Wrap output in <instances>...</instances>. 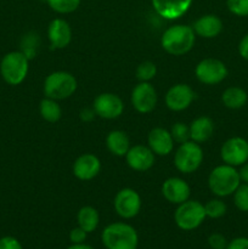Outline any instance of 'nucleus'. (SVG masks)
<instances>
[{"label":"nucleus","instance_id":"30","mask_svg":"<svg viewBox=\"0 0 248 249\" xmlns=\"http://www.w3.org/2000/svg\"><path fill=\"white\" fill-rule=\"evenodd\" d=\"M169 131L170 134H172V138L173 140H174V142L184 143L190 140V128L189 125H186L185 123L177 122L175 124H173V126L170 128Z\"/></svg>","mask_w":248,"mask_h":249},{"label":"nucleus","instance_id":"29","mask_svg":"<svg viewBox=\"0 0 248 249\" xmlns=\"http://www.w3.org/2000/svg\"><path fill=\"white\" fill-rule=\"evenodd\" d=\"M233 204L240 212H248V184L241 182L233 192Z\"/></svg>","mask_w":248,"mask_h":249},{"label":"nucleus","instance_id":"6","mask_svg":"<svg viewBox=\"0 0 248 249\" xmlns=\"http://www.w3.org/2000/svg\"><path fill=\"white\" fill-rule=\"evenodd\" d=\"M204 206L195 199H187L182 203L177 204L175 209L174 221L177 228L182 231H192L203 224L206 220Z\"/></svg>","mask_w":248,"mask_h":249},{"label":"nucleus","instance_id":"4","mask_svg":"<svg viewBox=\"0 0 248 249\" xmlns=\"http://www.w3.org/2000/svg\"><path fill=\"white\" fill-rule=\"evenodd\" d=\"M29 58L22 51L7 53L0 62V74L6 84L16 87L28 75Z\"/></svg>","mask_w":248,"mask_h":249},{"label":"nucleus","instance_id":"17","mask_svg":"<svg viewBox=\"0 0 248 249\" xmlns=\"http://www.w3.org/2000/svg\"><path fill=\"white\" fill-rule=\"evenodd\" d=\"M101 170V162L92 153L79 156L73 163V174L82 181H89L96 178Z\"/></svg>","mask_w":248,"mask_h":249},{"label":"nucleus","instance_id":"39","mask_svg":"<svg viewBox=\"0 0 248 249\" xmlns=\"http://www.w3.org/2000/svg\"><path fill=\"white\" fill-rule=\"evenodd\" d=\"M67 249H94L91 246L89 245H85V243H78V245H73L70 246Z\"/></svg>","mask_w":248,"mask_h":249},{"label":"nucleus","instance_id":"35","mask_svg":"<svg viewBox=\"0 0 248 249\" xmlns=\"http://www.w3.org/2000/svg\"><path fill=\"white\" fill-rule=\"evenodd\" d=\"M226 249H248V238L237 237L228 243Z\"/></svg>","mask_w":248,"mask_h":249},{"label":"nucleus","instance_id":"24","mask_svg":"<svg viewBox=\"0 0 248 249\" xmlns=\"http://www.w3.org/2000/svg\"><path fill=\"white\" fill-rule=\"evenodd\" d=\"M78 226L88 233L92 232L97 229L100 223L99 212L91 206H84L79 209L77 214Z\"/></svg>","mask_w":248,"mask_h":249},{"label":"nucleus","instance_id":"18","mask_svg":"<svg viewBox=\"0 0 248 249\" xmlns=\"http://www.w3.org/2000/svg\"><path fill=\"white\" fill-rule=\"evenodd\" d=\"M48 38L53 49H65L72 40V29L66 19L55 18L48 27Z\"/></svg>","mask_w":248,"mask_h":249},{"label":"nucleus","instance_id":"12","mask_svg":"<svg viewBox=\"0 0 248 249\" xmlns=\"http://www.w3.org/2000/svg\"><path fill=\"white\" fill-rule=\"evenodd\" d=\"M92 108L100 118L116 119L123 114L124 102L113 92H102L95 97Z\"/></svg>","mask_w":248,"mask_h":249},{"label":"nucleus","instance_id":"33","mask_svg":"<svg viewBox=\"0 0 248 249\" xmlns=\"http://www.w3.org/2000/svg\"><path fill=\"white\" fill-rule=\"evenodd\" d=\"M0 249H23L21 242L12 236H4L0 238Z\"/></svg>","mask_w":248,"mask_h":249},{"label":"nucleus","instance_id":"16","mask_svg":"<svg viewBox=\"0 0 248 249\" xmlns=\"http://www.w3.org/2000/svg\"><path fill=\"white\" fill-rule=\"evenodd\" d=\"M162 195L172 204H180L190 199L191 187L181 178H168L162 185Z\"/></svg>","mask_w":248,"mask_h":249},{"label":"nucleus","instance_id":"20","mask_svg":"<svg viewBox=\"0 0 248 249\" xmlns=\"http://www.w3.org/2000/svg\"><path fill=\"white\" fill-rule=\"evenodd\" d=\"M192 28L196 36L204 39H213L223 32V21L216 15H203L195 21Z\"/></svg>","mask_w":248,"mask_h":249},{"label":"nucleus","instance_id":"15","mask_svg":"<svg viewBox=\"0 0 248 249\" xmlns=\"http://www.w3.org/2000/svg\"><path fill=\"white\" fill-rule=\"evenodd\" d=\"M153 10L164 19L174 21L184 16L191 7L194 0H151Z\"/></svg>","mask_w":248,"mask_h":249},{"label":"nucleus","instance_id":"34","mask_svg":"<svg viewBox=\"0 0 248 249\" xmlns=\"http://www.w3.org/2000/svg\"><path fill=\"white\" fill-rule=\"evenodd\" d=\"M88 232L83 230L82 228L77 226V228L72 229L70 232V240L73 245H78V243H84V241L87 240Z\"/></svg>","mask_w":248,"mask_h":249},{"label":"nucleus","instance_id":"36","mask_svg":"<svg viewBox=\"0 0 248 249\" xmlns=\"http://www.w3.org/2000/svg\"><path fill=\"white\" fill-rule=\"evenodd\" d=\"M238 53L243 60L248 61V33L243 36L238 43Z\"/></svg>","mask_w":248,"mask_h":249},{"label":"nucleus","instance_id":"10","mask_svg":"<svg viewBox=\"0 0 248 249\" xmlns=\"http://www.w3.org/2000/svg\"><path fill=\"white\" fill-rule=\"evenodd\" d=\"M220 157L225 164L241 167L248 162V141L241 136L228 139L221 145Z\"/></svg>","mask_w":248,"mask_h":249},{"label":"nucleus","instance_id":"14","mask_svg":"<svg viewBox=\"0 0 248 249\" xmlns=\"http://www.w3.org/2000/svg\"><path fill=\"white\" fill-rule=\"evenodd\" d=\"M155 153L148 146L134 145L125 155L126 164L135 172H147L155 164Z\"/></svg>","mask_w":248,"mask_h":249},{"label":"nucleus","instance_id":"11","mask_svg":"<svg viewBox=\"0 0 248 249\" xmlns=\"http://www.w3.org/2000/svg\"><path fill=\"white\" fill-rule=\"evenodd\" d=\"M130 101L139 113H150L157 106L158 95L150 82H140L131 91Z\"/></svg>","mask_w":248,"mask_h":249},{"label":"nucleus","instance_id":"27","mask_svg":"<svg viewBox=\"0 0 248 249\" xmlns=\"http://www.w3.org/2000/svg\"><path fill=\"white\" fill-rule=\"evenodd\" d=\"M51 10L57 14H71L79 7L80 0H45Z\"/></svg>","mask_w":248,"mask_h":249},{"label":"nucleus","instance_id":"9","mask_svg":"<svg viewBox=\"0 0 248 249\" xmlns=\"http://www.w3.org/2000/svg\"><path fill=\"white\" fill-rule=\"evenodd\" d=\"M113 207L116 213L121 218L133 219L140 213L142 202H141L140 195L135 190L125 187L117 192L113 201Z\"/></svg>","mask_w":248,"mask_h":249},{"label":"nucleus","instance_id":"1","mask_svg":"<svg viewBox=\"0 0 248 249\" xmlns=\"http://www.w3.org/2000/svg\"><path fill=\"white\" fill-rule=\"evenodd\" d=\"M196 34L192 26L174 24L165 29L160 38V45L165 53L173 56H182L190 53L195 45Z\"/></svg>","mask_w":248,"mask_h":249},{"label":"nucleus","instance_id":"28","mask_svg":"<svg viewBox=\"0 0 248 249\" xmlns=\"http://www.w3.org/2000/svg\"><path fill=\"white\" fill-rule=\"evenodd\" d=\"M157 74V66L151 61L140 63L136 68V78L139 82H150Z\"/></svg>","mask_w":248,"mask_h":249},{"label":"nucleus","instance_id":"8","mask_svg":"<svg viewBox=\"0 0 248 249\" xmlns=\"http://www.w3.org/2000/svg\"><path fill=\"white\" fill-rule=\"evenodd\" d=\"M195 74L199 83L206 85H216L226 79L229 70L223 61L218 58H203L197 63Z\"/></svg>","mask_w":248,"mask_h":249},{"label":"nucleus","instance_id":"13","mask_svg":"<svg viewBox=\"0 0 248 249\" xmlns=\"http://www.w3.org/2000/svg\"><path fill=\"white\" fill-rule=\"evenodd\" d=\"M195 100V92L187 84H175L167 91L164 97L165 105L173 112L185 111L191 106Z\"/></svg>","mask_w":248,"mask_h":249},{"label":"nucleus","instance_id":"5","mask_svg":"<svg viewBox=\"0 0 248 249\" xmlns=\"http://www.w3.org/2000/svg\"><path fill=\"white\" fill-rule=\"evenodd\" d=\"M77 88L78 82L72 73L66 71H56L45 78L43 90L45 97L58 101L72 96Z\"/></svg>","mask_w":248,"mask_h":249},{"label":"nucleus","instance_id":"7","mask_svg":"<svg viewBox=\"0 0 248 249\" xmlns=\"http://www.w3.org/2000/svg\"><path fill=\"white\" fill-rule=\"evenodd\" d=\"M203 162V150L199 143L189 140L180 143L174 155V165L182 174H191L201 167Z\"/></svg>","mask_w":248,"mask_h":249},{"label":"nucleus","instance_id":"31","mask_svg":"<svg viewBox=\"0 0 248 249\" xmlns=\"http://www.w3.org/2000/svg\"><path fill=\"white\" fill-rule=\"evenodd\" d=\"M226 7L235 16H248V0H226Z\"/></svg>","mask_w":248,"mask_h":249},{"label":"nucleus","instance_id":"23","mask_svg":"<svg viewBox=\"0 0 248 249\" xmlns=\"http://www.w3.org/2000/svg\"><path fill=\"white\" fill-rule=\"evenodd\" d=\"M248 101V94L240 87H230L224 90L221 95V102L229 109H240L246 106Z\"/></svg>","mask_w":248,"mask_h":249},{"label":"nucleus","instance_id":"25","mask_svg":"<svg viewBox=\"0 0 248 249\" xmlns=\"http://www.w3.org/2000/svg\"><path fill=\"white\" fill-rule=\"evenodd\" d=\"M39 112H40L41 118L49 123H56L62 117L61 106L56 100L50 99V97H45L41 100L40 105H39Z\"/></svg>","mask_w":248,"mask_h":249},{"label":"nucleus","instance_id":"38","mask_svg":"<svg viewBox=\"0 0 248 249\" xmlns=\"http://www.w3.org/2000/svg\"><path fill=\"white\" fill-rule=\"evenodd\" d=\"M238 174H240L241 182L248 184V162H246L245 164L241 165L240 170H238Z\"/></svg>","mask_w":248,"mask_h":249},{"label":"nucleus","instance_id":"32","mask_svg":"<svg viewBox=\"0 0 248 249\" xmlns=\"http://www.w3.org/2000/svg\"><path fill=\"white\" fill-rule=\"evenodd\" d=\"M228 243L229 242L225 238V236L219 232L212 233L208 237V245L212 249H226Z\"/></svg>","mask_w":248,"mask_h":249},{"label":"nucleus","instance_id":"22","mask_svg":"<svg viewBox=\"0 0 248 249\" xmlns=\"http://www.w3.org/2000/svg\"><path fill=\"white\" fill-rule=\"evenodd\" d=\"M106 146L109 152L117 157H125L130 146V139L123 130L109 131L106 138Z\"/></svg>","mask_w":248,"mask_h":249},{"label":"nucleus","instance_id":"37","mask_svg":"<svg viewBox=\"0 0 248 249\" xmlns=\"http://www.w3.org/2000/svg\"><path fill=\"white\" fill-rule=\"evenodd\" d=\"M79 116H80V119H82L83 122L88 123V122H91L92 119L95 118L96 113H95L94 108H88V107H85V108H83L82 111H80Z\"/></svg>","mask_w":248,"mask_h":249},{"label":"nucleus","instance_id":"19","mask_svg":"<svg viewBox=\"0 0 248 249\" xmlns=\"http://www.w3.org/2000/svg\"><path fill=\"white\" fill-rule=\"evenodd\" d=\"M148 147L157 156H169L174 148V140L169 130L164 128H153L147 136Z\"/></svg>","mask_w":248,"mask_h":249},{"label":"nucleus","instance_id":"26","mask_svg":"<svg viewBox=\"0 0 248 249\" xmlns=\"http://www.w3.org/2000/svg\"><path fill=\"white\" fill-rule=\"evenodd\" d=\"M204 206V212H206L207 218L211 219H219L223 218L228 212V206L220 198H214L207 202Z\"/></svg>","mask_w":248,"mask_h":249},{"label":"nucleus","instance_id":"21","mask_svg":"<svg viewBox=\"0 0 248 249\" xmlns=\"http://www.w3.org/2000/svg\"><path fill=\"white\" fill-rule=\"evenodd\" d=\"M190 128V140L197 143H202L208 141L213 136L214 123L212 118L207 116H201L195 118L189 125Z\"/></svg>","mask_w":248,"mask_h":249},{"label":"nucleus","instance_id":"3","mask_svg":"<svg viewBox=\"0 0 248 249\" xmlns=\"http://www.w3.org/2000/svg\"><path fill=\"white\" fill-rule=\"evenodd\" d=\"M241 184L240 174L236 167L220 164L214 168L208 177V187L216 197H228L233 195Z\"/></svg>","mask_w":248,"mask_h":249},{"label":"nucleus","instance_id":"2","mask_svg":"<svg viewBox=\"0 0 248 249\" xmlns=\"http://www.w3.org/2000/svg\"><path fill=\"white\" fill-rule=\"evenodd\" d=\"M101 240L107 249H136L139 236L135 229L125 223H112L104 229Z\"/></svg>","mask_w":248,"mask_h":249}]
</instances>
